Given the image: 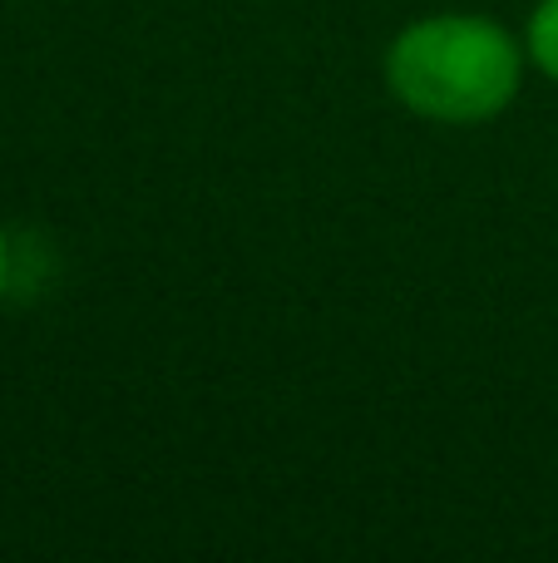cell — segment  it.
Here are the masks:
<instances>
[{
  "instance_id": "1",
  "label": "cell",
  "mask_w": 558,
  "mask_h": 563,
  "mask_svg": "<svg viewBox=\"0 0 558 563\" xmlns=\"http://www.w3.org/2000/svg\"><path fill=\"white\" fill-rule=\"evenodd\" d=\"M520 59L504 30L490 20H425L405 30L391 49V85L411 109L450 124L490 119L494 109L510 104Z\"/></svg>"
},
{
  "instance_id": "2",
  "label": "cell",
  "mask_w": 558,
  "mask_h": 563,
  "mask_svg": "<svg viewBox=\"0 0 558 563\" xmlns=\"http://www.w3.org/2000/svg\"><path fill=\"white\" fill-rule=\"evenodd\" d=\"M529 45L534 55H539V65L549 69V75H558V0H544L539 15H534L529 25Z\"/></svg>"
},
{
  "instance_id": "3",
  "label": "cell",
  "mask_w": 558,
  "mask_h": 563,
  "mask_svg": "<svg viewBox=\"0 0 558 563\" xmlns=\"http://www.w3.org/2000/svg\"><path fill=\"white\" fill-rule=\"evenodd\" d=\"M0 287H5V243H0Z\"/></svg>"
}]
</instances>
